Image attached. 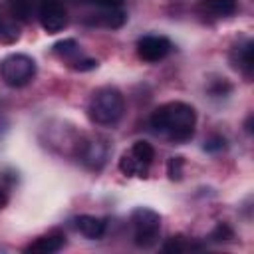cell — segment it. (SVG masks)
I'll list each match as a JSON object with an SVG mask.
<instances>
[{
    "mask_svg": "<svg viewBox=\"0 0 254 254\" xmlns=\"http://www.w3.org/2000/svg\"><path fill=\"white\" fill-rule=\"evenodd\" d=\"M149 125L155 133L167 137L171 143H187L194 135L196 111L185 101H169L151 113Z\"/></svg>",
    "mask_w": 254,
    "mask_h": 254,
    "instance_id": "cell-1",
    "label": "cell"
},
{
    "mask_svg": "<svg viewBox=\"0 0 254 254\" xmlns=\"http://www.w3.org/2000/svg\"><path fill=\"white\" fill-rule=\"evenodd\" d=\"M125 113L123 93L113 85L97 87L87 103L89 119L99 127H115Z\"/></svg>",
    "mask_w": 254,
    "mask_h": 254,
    "instance_id": "cell-2",
    "label": "cell"
},
{
    "mask_svg": "<svg viewBox=\"0 0 254 254\" xmlns=\"http://www.w3.org/2000/svg\"><path fill=\"white\" fill-rule=\"evenodd\" d=\"M133 242L139 248H153L161 234V214L149 206H137L131 212Z\"/></svg>",
    "mask_w": 254,
    "mask_h": 254,
    "instance_id": "cell-3",
    "label": "cell"
},
{
    "mask_svg": "<svg viewBox=\"0 0 254 254\" xmlns=\"http://www.w3.org/2000/svg\"><path fill=\"white\" fill-rule=\"evenodd\" d=\"M36 62L26 54H10L0 62V77L10 87H24L36 77Z\"/></svg>",
    "mask_w": 254,
    "mask_h": 254,
    "instance_id": "cell-4",
    "label": "cell"
},
{
    "mask_svg": "<svg viewBox=\"0 0 254 254\" xmlns=\"http://www.w3.org/2000/svg\"><path fill=\"white\" fill-rule=\"evenodd\" d=\"M109 151H111L109 141L103 139V137H89V139L79 141V145H77V157H79V161L87 169H91V171L103 169V165L109 159Z\"/></svg>",
    "mask_w": 254,
    "mask_h": 254,
    "instance_id": "cell-5",
    "label": "cell"
},
{
    "mask_svg": "<svg viewBox=\"0 0 254 254\" xmlns=\"http://www.w3.org/2000/svg\"><path fill=\"white\" fill-rule=\"evenodd\" d=\"M36 18L48 34H58L67 26V10L62 0H40Z\"/></svg>",
    "mask_w": 254,
    "mask_h": 254,
    "instance_id": "cell-6",
    "label": "cell"
},
{
    "mask_svg": "<svg viewBox=\"0 0 254 254\" xmlns=\"http://www.w3.org/2000/svg\"><path fill=\"white\" fill-rule=\"evenodd\" d=\"M135 50H137V56L147 62V64H157L161 60H165L171 50H173V44L169 38L165 36H157V34H147V36H141L135 44Z\"/></svg>",
    "mask_w": 254,
    "mask_h": 254,
    "instance_id": "cell-7",
    "label": "cell"
},
{
    "mask_svg": "<svg viewBox=\"0 0 254 254\" xmlns=\"http://www.w3.org/2000/svg\"><path fill=\"white\" fill-rule=\"evenodd\" d=\"M252 48H254L252 40H250V38H244L242 42L234 44L232 50H230V54H228L230 65H232L236 71H240L244 77H250V75H252V69H254Z\"/></svg>",
    "mask_w": 254,
    "mask_h": 254,
    "instance_id": "cell-8",
    "label": "cell"
},
{
    "mask_svg": "<svg viewBox=\"0 0 254 254\" xmlns=\"http://www.w3.org/2000/svg\"><path fill=\"white\" fill-rule=\"evenodd\" d=\"M73 224H75L77 232L89 240L101 238L107 230V220L101 216H93V214H79L73 218Z\"/></svg>",
    "mask_w": 254,
    "mask_h": 254,
    "instance_id": "cell-9",
    "label": "cell"
},
{
    "mask_svg": "<svg viewBox=\"0 0 254 254\" xmlns=\"http://www.w3.org/2000/svg\"><path fill=\"white\" fill-rule=\"evenodd\" d=\"M65 246V236L60 232H50L44 236H38L34 242H30L24 252L28 254H56Z\"/></svg>",
    "mask_w": 254,
    "mask_h": 254,
    "instance_id": "cell-10",
    "label": "cell"
},
{
    "mask_svg": "<svg viewBox=\"0 0 254 254\" xmlns=\"http://www.w3.org/2000/svg\"><path fill=\"white\" fill-rule=\"evenodd\" d=\"M238 0H200L198 12L208 18H228L236 12Z\"/></svg>",
    "mask_w": 254,
    "mask_h": 254,
    "instance_id": "cell-11",
    "label": "cell"
},
{
    "mask_svg": "<svg viewBox=\"0 0 254 254\" xmlns=\"http://www.w3.org/2000/svg\"><path fill=\"white\" fill-rule=\"evenodd\" d=\"M125 20H127V14L121 8H101V12L93 16L91 24L115 30V28H121L125 24Z\"/></svg>",
    "mask_w": 254,
    "mask_h": 254,
    "instance_id": "cell-12",
    "label": "cell"
},
{
    "mask_svg": "<svg viewBox=\"0 0 254 254\" xmlns=\"http://www.w3.org/2000/svg\"><path fill=\"white\" fill-rule=\"evenodd\" d=\"M38 2L40 0H8V8L16 20L28 24L38 14Z\"/></svg>",
    "mask_w": 254,
    "mask_h": 254,
    "instance_id": "cell-13",
    "label": "cell"
},
{
    "mask_svg": "<svg viewBox=\"0 0 254 254\" xmlns=\"http://www.w3.org/2000/svg\"><path fill=\"white\" fill-rule=\"evenodd\" d=\"M119 171L125 175V177H147L149 173V167H145L143 163H139L129 151H125L119 159Z\"/></svg>",
    "mask_w": 254,
    "mask_h": 254,
    "instance_id": "cell-14",
    "label": "cell"
},
{
    "mask_svg": "<svg viewBox=\"0 0 254 254\" xmlns=\"http://www.w3.org/2000/svg\"><path fill=\"white\" fill-rule=\"evenodd\" d=\"M54 54H56L58 58L65 60L67 64H71V62H75V60H77V54H79V44H77L75 40H71V38L62 40V42L54 44Z\"/></svg>",
    "mask_w": 254,
    "mask_h": 254,
    "instance_id": "cell-15",
    "label": "cell"
},
{
    "mask_svg": "<svg viewBox=\"0 0 254 254\" xmlns=\"http://www.w3.org/2000/svg\"><path fill=\"white\" fill-rule=\"evenodd\" d=\"M129 153H131L139 163H143L145 167H151V163H153V159H155V149H153V145H151L149 141H135V143L131 145Z\"/></svg>",
    "mask_w": 254,
    "mask_h": 254,
    "instance_id": "cell-16",
    "label": "cell"
},
{
    "mask_svg": "<svg viewBox=\"0 0 254 254\" xmlns=\"http://www.w3.org/2000/svg\"><path fill=\"white\" fill-rule=\"evenodd\" d=\"M183 169H185V159L181 155L171 157L167 161V175L171 181H181L183 179Z\"/></svg>",
    "mask_w": 254,
    "mask_h": 254,
    "instance_id": "cell-17",
    "label": "cell"
},
{
    "mask_svg": "<svg viewBox=\"0 0 254 254\" xmlns=\"http://www.w3.org/2000/svg\"><path fill=\"white\" fill-rule=\"evenodd\" d=\"M230 238H234V232L226 222H218L214 226V230L210 232V240L212 242H224V240H230Z\"/></svg>",
    "mask_w": 254,
    "mask_h": 254,
    "instance_id": "cell-18",
    "label": "cell"
},
{
    "mask_svg": "<svg viewBox=\"0 0 254 254\" xmlns=\"http://www.w3.org/2000/svg\"><path fill=\"white\" fill-rule=\"evenodd\" d=\"M202 149H204L206 153H220V151L226 149V139H224L222 135H210V137L204 141Z\"/></svg>",
    "mask_w": 254,
    "mask_h": 254,
    "instance_id": "cell-19",
    "label": "cell"
},
{
    "mask_svg": "<svg viewBox=\"0 0 254 254\" xmlns=\"http://www.w3.org/2000/svg\"><path fill=\"white\" fill-rule=\"evenodd\" d=\"M189 248H192V244H185L183 236H171V238L163 244V250H165V252H185V250H189Z\"/></svg>",
    "mask_w": 254,
    "mask_h": 254,
    "instance_id": "cell-20",
    "label": "cell"
},
{
    "mask_svg": "<svg viewBox=\"0 0 254 254\" xmlns=\"http://www.w3.org/2000/svg\"><path fill=\"white\" fill-rule=\"evenodd\" d=\"M71 69L75 71H89V69H95L97 67V60H91V58H77L75 62L69 64Z\"/></svg>",
    "mask_w": 254,
    "mask_h": 254,
    "instance_id": "cell-21",
    "label": "cell"
},
{
    "mask_svg": "<svg viewBox=\"0 0 254 254\" xmlns=\"http://www.w3.org/2000/svg\"><path fill=\"white\" fill-rule=\"evenodd\" d=\"M91 2L97 4L99 8H121L125 0H91Z\"/></svg>",
    "mask_w": 254,
    "mask_h": 254,
    "instance_id": "cell-22",
    "label": "cell"
},
{
    "mask_svg": "<svg viewBox=\"0 0 254 254\" xmlns=\"http://www.w3.org/2000/svg\"><path fill=\"white\" fill-rule=\"evenodd\" d=\"M6 204H8V194H6V192H4V189L0 187V210H2Z\"/></svg>",
    "mask_w": 254,
    "mask_h": 254,
    "instance_id": "cell-23",
    "label": "cell"
}]
</instances>
